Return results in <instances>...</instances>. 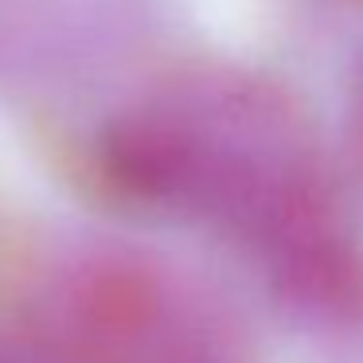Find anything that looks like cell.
Returning <instances> with one entry per match:
<instances>
[{
    "instance_id": "4",
    "label": "cell",
    "mask_w": 363,
    "mask_h": 363,
    "mask_svg": "<svg viewBox=\"0 0 363 363\" xmlns=\"http://www.w3.org/2000/svg\"><path fill=\"white\" fill-rule=\"evenodd\" d=\"M352 133H355V152L363 164V71H359V86H355V106H352Z\"/></svg>"
},
{
    "instance_id": "3",
    "label": "cell",
    "mask_w": 363,
    "mask_h": 363,
    "mask_svg": "<svg viewBox=\"0 0 363 363\" xmlns=\"http://www.w3.org/2000/svg\"><path fill=\"white\" fill-rule=\"evenodd\" d=\"M0 363H51V359H43L40 352H32L24 344H4L0 340Z\"/></svg>"
},
{
    "instance_id": "2",
    "label": "cell",
    "mask_w": 363,
    "mask_h": 363,
    "mask_svg": "<svg viewBox=\"0 0 363 363\" xmlns=\"http://www.w3.org/2000/svg\"><path fill=\"white\" fill-rule=\"evenodd\" d=\"M43 320L51 347L74 363H258L203 281L125 246L71 254L48 285Z\"/></svg>"
},
{
    "instance_id": "1",
    "label": "cell",
    "mask_w": 363,
    "mask_h": 363,
    "mask_svg": "<svg viewBox=\"0 0 363 363\" xmlns=\"http://www.w3.org/2000/svg\"><path fill=\"white\" fill-rule=\"evenodd\" d=\"M94 172L121 203L235 242L301 320L363 332V242L285 86L238 67L180 71L106 121Z\"/></svg>"
}]
</instances>
